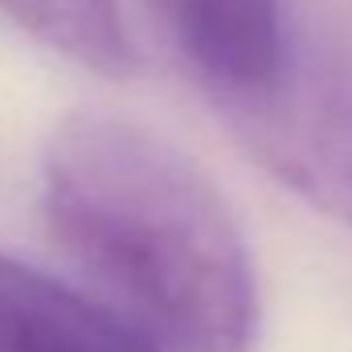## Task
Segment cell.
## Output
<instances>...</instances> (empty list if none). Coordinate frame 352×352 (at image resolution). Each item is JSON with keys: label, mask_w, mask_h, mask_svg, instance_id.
<instances>
[{"label": "cell", "mask_w": 352, "mask_h": 352, "mask_svg": "<svg viewBox=\"0 0 352 352\" xmlns=\"http://www.w3.org/2000/svg\"><path fill=\"white\" fill-rule=\"evenodd\" d=\"M41 209L58 246L164 352H250L258 270L221 197L164 135L78 111L45 144Z\"/></svg>", "instance_id": "obj_1"}, {"label": "cell", "mask_w": 352, "mask_h": 352, "mask_svg": "<svg viewBox=\"0 0 352 352\" xmlns=\"http://www.w3.org/2000/svg\"><path fill=\"white\" fill-rule=\"evenodd\" d=\"M140 8L217 107L258 94L291 54L278 0H140Z\"/></svg>", "instance_id": "obj_3"}, {"label": "cell", "mask_w": 352, "mask_h": 352, "mask_svg": "<svg viewBox=\"0 0 352 352\" xmlns=\"http://www.w3.org/2000/svg\"><path fill=\"white\" fill-rule=\"evenodd\" d=\"M0 12L54 54L102 78H127L140 66L119 0H0Z\"/></svg>", "instance_id": "obj_5"}, {"label": "cell", "mask_w": 352, "mask_h": 352, "mask_svg": "<svg viewBox=\"0 0 352 352\" xmlns=\"http://www.w3.org/2000/svg\"><path fill=\"white\" fill-rule=\"evenodd\" d=\"M0 352H164L87 291L0 250Z\"/></svg>", "instance_id": "obj_4"}, {"label": "cell", "mask_w": 352, "mask_h": 352, "mask_svg": "<svg viewBox=\"0 0 352 352\" xmlns=\"http://www.w3.org/2000/svg\"><path fill=\"white\" fill-rule=\"evenodd\" d=\"M234 135L278 184L352 226V58L299 54L258 94L221 107Z\"/></svg>", "instance_id": "obj_2"}]
</instances>
